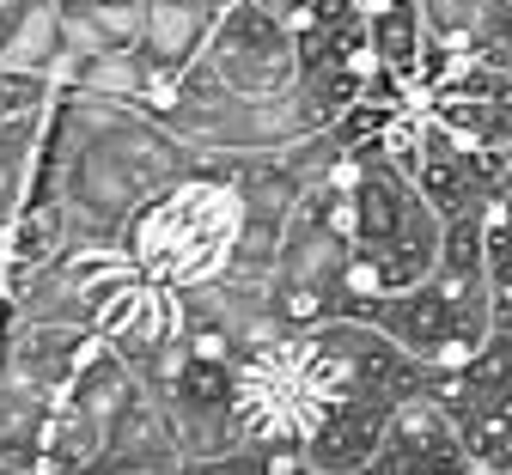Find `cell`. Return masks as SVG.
I'll use <instances>...</instances> for the list:
<instances>
[{
  "label": "cell",
  "mask_w": 512,
  "mask_h": 475,
  "mask_svg": "<svg viewBox=\"0 0 512 475\" xmlns=\"http://www.w3.org/2000/svg\"><path fill=\"white\" fill-rule=\"evenodd\" d=\"M104 475H165V469H183V445H177V427H171V409H165V396L159 390H141L135 396V409H128L110 433V445L98 451Z\"/></svg>",
  "instance_id": "obj_6"
},
{
  "label": "cell",
  "mask_w": 512,
  "mask_h": 475,
  "mask_svg": "<svg viewBox=\"0 0 512 475\" xmlns=\"http://www.w3.org/2000/svg\"><path fill=\"white\" fill-rule=\"evenodd\" d=\"M348 256H354L348 232H336V226L324 220V208L305 195L299 208H293V220H287V232H281V275H275V287L317 293V299L330 305V317H336V293H342Z\"/></svg>",
  "instance_id": "obj_5"
},
{
  "label": "cell",
  "mask_w": 512,
  "mask_h": 475,
  "mask_svg": "<svg viewBox=\"0 0 512 475\" xmlns=\"http://www.w3.org/2000/svg\"><path fill=\"white\" fill-rule=\"evenodd\" d=\"M61 55H68V37H61V0H31V7L7 25V37H0V67H19V74H43L49 80Z\"/></svg>",
  "instance_id": "obj_9"
},
{
  "label": "cell",
  "mask_w": 512,
  "mask_h": 475,
  "mask_svg": "<svg viewBox=\"0 0 512 475\" xmlns=\"http://www.w3.org/2000/svg\"><path fill=\"white\" fill-rule=\"evenodd\" d=\"M366 7H372V0H366Z\"/></svg>",
  "instance_id": "obj_13"
},
{
  "label": "cell",
  "mask_w": 512,
  "mask_h": 475,
  "mask_svg": "<svg viewBox=\"0 0 512 475\" xmlns=\"http://www.w3.org/2000/svg\"><path fill=\"white\" fill-rule=\"evenodd\" d=\"M421 469H470L458 415L445 409L427 384L397 396L391 427H384V445L372 457V475H421Z\"/></svg>",
  "instance_id": "obj_4"
},
{
  "label": "cell",
  "mask_w": 512,
  "mask_h": 475,
  "mask_svg": "<svg viewBox=\"0 0 512 475\" xmlns=\"http://www.w3.org/2000/svg\"><path fill=\"white\" fill-rule=\"evenodd\" d=\"M214 31V0H141V49L153 61L189 67Z\"/></svg>",
  "instance_id": "obj_8"
},
{
  "label": "cell",
  "mask_w": 512,
  "mask_h": 475,
  "mask_svg": "<svg viewBox=\"0 0 512 475\" xmlns=\"http://www.w3.org/2000/svg\"><path fill=\"white\" fill-rule=\"evenodd\" d=\"M49 98H55V86H49L43 74L0 67V122H7V116H25V110H37V104H49Z\"/></svg>",
  "instance_id": "obj_11"
},
{
  "label": "cell",
  "mask_w": 512,
  "mask_h": 475,
  "mask_svg": "<svg viewBox=\"0 0 512 475\" xmlns=\"http://www.w3.org/2000/svg\"><path fill=\"white\" fill-rule=\"evenodd\" d=\"M488 13H494V0H421L427 37L458 49V55H476V31H482Z\"/></svg>",
  "instance_id": "obj_10"
},
{
  "label": "cell",
  "mask_w": 512,
  "mask_h": 475,
  "mask_svg": "<svg viewBox=\"0 0 512 475\" xmlns=\"http://www.w3.org/2000/svg\"><path fill=\"white\" fill-rule=\"evenodd\" d=\"M98 342L104 335L92 323H31V317H19L13 323V366L25 378H37L43 390H68Z\"/></svg>",
  "instance_id": "obj_7"
},
{
  "label": "cell",
  "mask_w": 512,
  "mask_h": 475,
  "mask_svg": "<svg viewBox=\"0 0 512 475\" xmlns=\"http://www.w3.org/2000/svg\"><path fill=\"white\" fill-rule=\"evenodd\" d=\"M244 226V189L214 171H189L153 189L122 226V244L159 287H202L232 268V244Z\"/></svg>",
  "instance_id": "obj_1"
},
{
  "label": "cell",
  "mask_w": 512,
  "mask_h": 475,
  "mask_svg": "<svg viewBox=\"0 0 512 475\" xmlns=\"http://www.w3.org/2000/svg\"><path fill=\"white\" fill-rule=\"evenodd\" d=\"M202 61L244 98H281L299 80V31L263 7V0H232L214 13V31L202 43Z\"/></svg>",
  "instance_id": "obj_2"
},
{
  "label": "cell",
  "mask_w": 512,
  "mask_h": 475,
  "mask_svg": "<svg viewBox=\"0 0 512 475\" xmlns=\"http://www.w3.org/2000/svg\"><path fill=\"white\" fill-rule=\"evenodd\" d=\"M220 7H232V0H214V13H220Z\"/></svg>",
  "instance_id": "obj_12"
},
{
  "label": "cell",
  "mask_w": 512,
  "mask_h": 475,
  "mask_svg": "<svg viewBox=\"0 0 512 475\" xmlns=\"http://www.w3.org/2000/svg\"><path fill=\"white\" fill-rule=\"evenodd\" d=\"M427 116L464 147H512V67L458 55V67L427 92Z\"/></svg>",
  "instance_id": "obj_3"
}]
</instances>
